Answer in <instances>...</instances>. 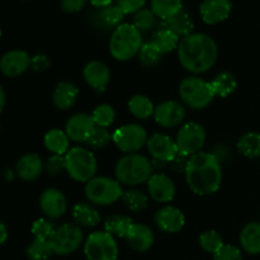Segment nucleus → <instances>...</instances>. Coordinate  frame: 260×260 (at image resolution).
Masks as SVG:
<instances>
[{"label": "nucleus", "instance_id": "f257e3e1", "mask_svg": "<svg viewBox=\"0 0 260 260\" xmlns=\"http://www.w3.org/2000/svg\"><path fill=\"white\" fill-rule=\"evenodd\" d=\"M177 53L179 63L184 70L200 75L215 66L218 57V47L211 36L192 33L180 40Z\"/></svg>", "mask_w": 260, "mask_h": 260}, {"label": "nucleus", "instance_id": "f03ea898", "mask_svg": "<svg viewBox=\"0 0 260 260\" xmlns=\"http://www.w3.org/2000/svg\"><path fill=\"white\" fill-rule=\"evenodd\" d=\"M184 174L189 189L201 197L217 192L223 179L222 164L215 155L206 151L189 157Z\"/></svg>", "mask_w": 260, "mask_h": 260}, {"label": "nucleus", "instance_id": "7ed1b4c3", "mask_svg": "<svg viewBox=\"0 0 260 260\" xmlns=\"http://www.w3.org/2000/svg\"><path fill=\"white\" fill-rule=\"evenodd\" d=\"M114 174L122 185L136 187L149 182L154 174V165L152 161L139 152L126 154L117 161Z\"/></svg>", "mask_w": 260, "mask_h": 260}, {"label": "nucleus", "instance_id": "20e7f679", "mask_svg": "<svg viewBox=\"0 0 260 260\" xmlns=\"http://www.w3.org/2000/svg\"><path fill=\"white\" fill-rule=\"evenodd\" d=\"M142 45V33L134 24L122 23L112 32L109 52L116 60L128 61L139 55Z\"/></svg>", "mask_w": 260, "mask_h": 260}, {"label": "nucleus", "instance_id": "39448f33", "mask_svg": "<svg viewBox=\"0 0 260 260\" xmlns=\"http://www.w3.org/2000/svg\"><path fill=\"white\" fill-rule=\"evenodd\" d=\"M65 159L66 173L75 182L88 183L95 177L98 161L90 150L80 146L71 147L65 155Z\"/></svg>", "mask_w": 260, "mask_h": 260}, {"label": "nucleus", "instance_id": "423d86ee", "mask_svg": "<svg viewBox=\"0 0 260 260\" xmlns=\"http://www.w3.org/2000/svg\"><path fill=\"white\" fill-rule=\"evenodd\" d=\"M85 197L89 203L95 206H109L122 200L123 189L117 179L109 177H94L85 183Z\"/></svg>", "mask_w": 260, "mask_h": 260}, {"label": "nucleus", "instance_id": "0eeeda50", "mask_svg": "<svg viewBox=\"0 0 260 260\" xmlns=\"http://www.w3.org/2000/svg\"><path fill=\"white\" fill-rule=\"evenodd\" d=\"M179 96L183 104L192 109H203L215 99L211 83L198 78L188 76L179 84Z\"/></svg>", "mask_w": 260, "mask_h": 260}, {"label": "nucleus", "instance_id": "6e6552de", "mask_svg": "<svg viewBox=\"0 0 260 260\" xmlns=\"http://www.w3.org/2000/svg\"><path fill=\"white\" fill-rule=\"evenodd\" d=\"M48 243L53 254L69 255L78 250L84 243V233L76 223H63L55 229Z\"/></svg>", "mask_w": 260, "mask_h": 260}, {"label": "nucleus", "instance_id": "1a4fd4ad", "mask_svg": "<svg viewBox=\"0 0 260 260\" xmlns=\"http://www.w3.org/2000/svg\"><path fill=\"white\" fill-rule=\"evenodd\" d=\"M147 132L141 124L129 123L119 127L112 134V142L119 151L126 154H136L144 146H146Z\"/></svg>", "mask_w": 260, "mask_h": 260}, {"label": "nucleus", "instance_id": "9d476101", "mask_svg": "<svg viewBox=\"0 0 260 260\" xmlns=\"http://www.w3.org/2000/svg\"><path fill=\"white\" fill-rule=\"evenodd\" d=\"M84 254L88 260H117L118 245L114 236L106 231H95L86 238Z\"/></svg>", "mask_w": 260, "mask_h": 260}, {"label": "nucleus", "instance_id": "9b49d317", "mask_svg": "<svg viewBox=\"0 0 260 260\" xmlns=\"http://www.w3.org/2000/svg\"><path fill=\"white\" fill-rule=\"evenodd\" d=\"M207 134L205 127L198 122H187L182 124L178 131L175 142H177L179 154L190 157L202 151L206 144Z\"/></svg>", "mask_w": 260, "mask_h": 260}, {"label": "nucleus", "instance_id": "f8f14e48", "mask_svg": "<svg viewBox=\"0 0 260 260\" xmlns=\"http://www.w3.org/2000/svg\"><path fill=\"white\" fill-rule=\"evenodd\" d=\"M147 151L154 159V162L168 164L175 159L179 151L175 140L165 134H154L147 140Z\"/></svg>", "mask_w": 260, "mask_h": 260}, {"label": "nucleus", "instance_id": "ddd939ff", "mask_svg": "<svg viewBox=\"0 0 260 260\" xmlns=\"http://www.w3.org/2000/svg\"><path fill=\"white\" fill-rule=\"evenodd\" d=\"M185 117H187V109L182 102L165 101L155 107V121L164 128L180 126L184 122Z\"/></svg>", "mask_w": 260, "mask_h": 260}, {"label": "nucleus", "instance_id": "4468645a", "mask_svg": "<svg viewBox=\"0 0 260 260\" xmlns=\"http://www.w3.org/2000/svg\"><path fill=\"white\" fill-rule=\"evenodd\" d=\"M40 207L48 220H57L68 212V200L60 189L47 188L40 197Z\"/></svg>", "mask_w": 260, "mask_h": 260}, {"label": "nucleus", "instance_id": "2eb2a0df", "mask_svg": "<svg viewBox=\"0 0 260 260\" xmlns=\"http://www.w3.org/2000/svg\"><path fill=\"white\" fill-rule=\"evenodd\" d=\"M147 190L152 201L157 203H169L174 200L177 188L174 182L165 173H154L147 182Z\"/></svg>", "mask_w": 260, "mask_h": 260}, {"label": "nucleus", "instance_id": "dca6fc26", "mask_svg": "<svg viewBox=\"0 0 260 260\" xmlns=\"http://www.w3.org/2000/svg\"><path fill=\"white\" fill-rule=\"evenodd\" d=\"M95 127L96 126L91 118V114L75 113L66 122L65 132L71 141L79 142V144L85 142L86 144Z\"/></svg>", "mask_w": 260, "mask_h": 260}, {"label": "nucleus", "instance_id": "f3484780", "mask_svg": "<svg viewBox=\"0 0 260 260\" xmlns=\"http://www.w3.org/2000/svg\"><path fill=\"white\" fill-rule=\"evenodd\" d=\"M124 13L118 5H108L104 8H95L90 15L91 23L96 29L104 30L108 32L112 30L113 32L117 27L122 24L124 19Z\"/></svg>", "mask_w": 260, "mask_h": 260}, {"label": "nucleus", "instance_id": "a211bd4d", "mask_svg": "<svg viewBox=\"0 0 260 260\" xmlns=\"http://www.w3.org/2000/svg\"><path fill=\"white\" fill-rule=\"evenodd\" d=\"M30 68V57L25 51L12 50L0 58V73L8 78H17Z\"/></svg>", "mask_w": 260, "mask_h": 260}, {"label": "nucleus", "instance_id": "6ab92c4d", "mask_svg": "<svg viewBox=\"0 0 260 260\" xmlns=\"http://www.w3.org/2000/svg\"><path fill=\"white\" fill-rule=\"evenodd\" d=\"M85 83L96 93H103L111 83V70L104 62L99 60L90 61L83 70Z\"/></svg>", "mask_w": 260, "mask_h": 260}, {"label": "nucleus", "instance_id": "aec40b11", "mask_svg": "<svg viewBox=\"0 0 260 260\" xmlns=\"http://www.w3.org/2000/svg\"><path fill=\"white\" fill-rule=\"evenodd\" d=\"M154 221L159 230L167 234H177L184 228L185 216L175 206H164L155 213Z\"/></svg>", "mask_w": 260, "mask_h": 260}, {"label": "nucleus", "instance_id": "412c9836", "mask_svg": "<svg viewBox=\"0 0 260 260\" xmlns=\"http://www.w3.org/2000/svg\"><path fill=\"white\" fill-rule=\"evenodd\" d=\"M233 10L231 0H203L200 14L206 24H218L228 19Z\"/></svg>", "mask_w": 260, "mask_h": 260}, {"label": "nucleus", "instance_id": "4be33fe9", "mask_svg": "<svg viewBox=\"0 0 260 260\" xmlns=\"http://www.w3.org/2000/svg\"><path fill=\"white\" fill-rule=\"evenodd\" d=\"M129 248L136 253H145L154 245L155 235L151 228L145 223H134L126 236Z\"/></svg>", "mask_w": 260, "mask_h": 260}, {"label": "nucleus", "instance_id": "5701e85b", "mask_svg": "<svg viewBox=\"0 0 260 260\" xmlns=\"http://www.w3.org/2000/svg\"><path fill=\"white\" fill-rule=\"evenodd\" d=\"M43 170H45V164L42 159L40 155L33 152L23 155L15 165V174L23 182H35L41 177Z\"/></svg>", "mask_w": 260, "mask_h": 260}, {"label": "nucleus", "instance_id": "b1692460", "mask_svg": "<svg viewBox=\"0 0 260 260\" xmlns=\"http://www.w3.org/2000/svg\"><path fill=\"white\" fill-rule=\"evenodd\" d=\"M79 98V89L71 81H60L53 89L52 103L60 111H68L75 106Z\"/></svg>", "mask_w": 260, "mask_h": 260}, {"label": "nucleus", "instance_id": "393cba45", "mask_svg": "<svg viewBox=\"0 0 260 260\" xmlns=\"http://www.w3.org/2000/svg\"><path fill=\"white\" fill-rule=\"evenodd\" d=\"M159 28L169 29L173 33H175L179 38H184L193 33L194 23H193L190 15L187 12H184V10H182V12L168 18V19L161 20L159 24Z\"/></svg>", "mask_w": 260, "mask_h": 260}, {"label": "nucleus", "instance_id": "a878e982", "mask_svg": "<svg viewBox=\"0 0 260 260\" xmlns=\"http://www.w3.org/2000/svg\"><path fill=\"white\" fill-rule=\"evenodd\" d=\"M73 218L74 222L80 228L91 229L99 225L102 217L95 207L91 203L80 202L76 203L73 208Z\"/></svg>", "mask_w": 260, "mask_h": 260}, {"label": "nucleus", "instance_id": "bb28decb", "mask_svg": "<svg viewBox=\"0 0 260 260\" xmlns=\"http://www.w3.org/2000/svg\"><path fill=\"white\" fill-rule=\"evenodd\" d=\"M240 245L245 253L250 255L260 254V221L246 223L240 233Z\"/></svg>", "mask_w": 260, "mask_h": 260}, {"label": "nucleus", "instance_id": "cd10ccee", "mask_svg": "<svg viewBox=\"0 0 260 260\" xmlns=\"http://www.w3.org/2000/svg\"><path fill=\"white\" fill-rule=\"evenodd\" d=\"M70 141L68 134L62 129L52 128L45 135L43 144L52 155H66L70 150Z\"/></svg>", "mask_w": 260, "mask_h": 260}, {"label": "nucleus", "instance_id": "c85d7f7f", "mask_svg": "<svg viewBox=\"0 0 260 260\" xmlns=\"http://www.w3.org/2000/svg\"><path fill=\"white\" fill-rule=\"evenodd\" d=\"M211 86H212L215 96L228 98L238 89V80L230 71H221L211 81Z\"/></svg>", "mask_w": 260, "mask_h": 260}, {"label": "nucleus", "instance_id": "c756f323", "mask_svg": "<svg viewBox=\"0 0 260 260\" xmlns=\"http://www.w3.org/2000/svg\"><path fill=\"white\" fill-rule=\"evenodd\" d=\"M150 42L162 53V55H168L172 51L177 50L179 46L180 38L178 37L175 33L172 30L165 29V28H157L156 32L152 35L151 41Z\"/></svg>", "mask_w": 260, "mask_h": 260}, {"label": "nucleus", "instance_id": "7c9ffc66", "mask_svg": "<svg viewBox=\"0 0 260 260\" xmlns=\"http://www.w3.org/2000/svg\"><path fill=\"white\" fill-rule=\"evenodd\" d=\"M134 225L131 217L126 215H112L104 221V231L111 234L114 238L126 239L129 229Z\"/></svg>", "mask_w": 260, "mask_h": 260}, {"label": "nucleus", "instance_id": "2f4dec72", "mask_svg": "<svg viewBox=\"0 0 260 260\" xmlns=\"http://www.w3.org/2000/svg\"><path fill=\"white\" fill-rule=\"evenodd\" d=\"M128 109L135 118L145 121V119H149L150 117L154 116L155 106L151 99L147 98L146 95L136 94L128 101Z\"/></svg>", "mask_w": 260, "mask_h": 260}, {"label": "nucleus", "instance_id": "473e14b6", "mask_svg": "<svg viewBox=\"0 0 260 260\" xmlns=\"http://www.w3.org/2000/svg\"><path fill=\"white\" fill-rule=\"evenodd\" d=\"M238 151L248 159L260 157V132H246L239 139Z\"/></svg>", "mask_w": 260, "mask_h": 260}, {"label": "nucleus", "instance_id": "72a5a7b5", "mask_svg": "<svg viewBox=\"0 0 260 260\" xmlns=\"http://www.w3.org/2000/svg\"><path fill=\"white\" fill-rule=\"evenodd\" d=\"M151 10L161 20L183 10V0H151Z\"/></svg>", "mask_w": 260, "mask_h": 260}, {"label": "nucleus", "instance_id": "f704fd0d", "mask_svg": "<svg viewBox=\"0 0 260 260\" xmlns=\"http://www.w3.org/2000/svg\"><path fill=\"white\" fill-rule=\"evenodd\" d=\"M122 202H123V205L126 206L128 211L139 213L147 208V206H149V197L139 189H129L123 193Z\"/></svg>", "mask_w": 260, "mask_h": 260}, {"label": "nucleus", "instance_id": "c9c22d12", "mask_svg": "<svg viewBox=\"0 0 260 260\" xmlns=\"http://www.w3.org/2000/svg\"><path fill=\"white\" fill-rule=\"evenodd\" d=\"M162 56L164 55L151 42H147L142 45L137 57H139V62L142 68L154 69L161 62Z\"/></svg>", "mask_w": 260, "mask_h": 260}, {"label": "nucleus", "instance_id": "e433bc0d", "mask_svg": "<svg viewBox=\"0 0 260 260\" xmlns=\"http://www.w3.org/2000/svg\"><path fill=\"white\" fill-rule=\"evenodd\" d=\"M91 118L96 127L108 128L116 121V111L111 104H99L91 112Z\"/></svg>", "mask_w": 260, "mask_h": 260}, {"label": "nucleus", "instance_id": "4c0bfd02", "mask_svg": "<svg viewBox=\"0 0 260 260\" xmlns=\"http://www.w3.org/2000/svg\"><path fill=\"white\" fill-rule=\"evenodd\" d=\"M53 251L48 241L33 239L32 243L27 248V256L29 260H50Z\"/></svg>", "mask_w": 260, "mask_h": 260}, {"label": "nucleus", "instance_id": "58836bf2", "mask_svg": "<svg viewBox=\"0 0 260 260\" xmlns=\"http://www.w3.org/2000/svg\"><path fill=\"white\" fill-rule=\"evenodd\" d=\"M200 245L206 253L215 255L225 245V243H223L222 236L217 231L208 230L200 236Z\"/></svg>", "mask_w": 260, "mask_h": 260}, {"label": "nucleus", "instance_id": "ea45409f", "mask_svg": "<svg viewBox=\"0 0 260 260\" xmlns=\"http://www.w3.org/2000/svg\"><path fill=\"white\" fill-rule=\"evenodd\" d=\"M132 24L137 28L141 33L150 32L156 24V15L152 13L151 9L142 8L134 15V23Z\"/></svg>", "mask_w": 260, "mask_h": 260}, {"label": "nucleus", "instance_id": "a19ab883", "mask_svg": "<svg viewBox=\"0 0 260 260\" xmlns=\"http://www.w3.org/2000/svg\"><path fill=\"white\" fill-rule=\"evenodd\" d=\"M112 141V135L108 131V128H103V127H95L91 136L89 137L88 142L89 147L93 150H102L104 147L108 146Z\"/></svg>", "mask_w": 260, "mask_h": 260}, {"label": "nucleus", "instance_id": "79ce46f5", "mask_svg": "<svg viewBox=\"0 0 260 260\" xmlns=\"http://www.w3.org/2000/svg\"><path fill=\"white\" fill-rule=\"evenodd\" d=\"M55 229V225L48 218H38V220H36L32 223L30 231H32L35 239L48 241L51 236H52Z\"/></svg>", "mask_w": 260, "mask_h": 260}, {"label": "nucleus", "instance_id": "37998d69", "mask_svg": "<svg viewBox=\"0 0 260 260\" xmlns=\"http://www.w3.org/2000/svg\"><path fill=\"white\" fill-rule=\"evenodd\" d=\"M45 172L50 177H58L66 172L65 155H52L45 162Z\"/></svg>", "mask_w": 260, "mask_h": 260}, {"label": "nucleus", "instance_id": "c03bdc74", "mask_svg": "<svg viewBox=\"0 0 260 260\" xmlns=\"http://www.w3.org/2000/svg\"><path fill=\"white\" fill-rule=\"evenodd\" d=\"M213 260H244L243 253L235 245L225 244L217 253L213 255Z\"/></svg>", "mask_w": 260, "mask_h": 260}, {"label": "nucleus", "instance_id": "a18cd8bd", "mask_svg": "<svg viewBox=\"0 0 260 260\" xmlns=\"http://www.w3.org/2000/svg\"><path fill=\"white\" fill-rule=\"evenodd\" d=\"M116 3L124 14H135L144 8L146 0H116Z\"/></svg>", "mask_w": 260, "mask_h": 260}, {"label": "nucleus", "instance_id": "49530a36", "mask_svg": "<svg viewBox=\"0 0 260 260\" xmlns=\"http://www.w3.org/2000/svg\"><path fill=\"white\" fill-rule=\"evenodd\" d=\"M50 66V58L43 53H37L33 57H30V68L35 71H46Z\"/></svg>", "mask_w": 260, "mask_h": 260}, {"label": "nucleus", "instance_id": "de8ad7c7", "mask_svg": "<svg viewBox=\"0 0 260 260\" xmlns=\"http://www.w3.org/2000/svg\"><path fill=\"white\" fill-rule=\"evenodd\" d=\"M88 0H60V7L66 13H78L85 7Z\"/></svg>", "mask_w": 260, "mask_h": 260}, {"label": "nucleus", "instance_id": "09e8293b", "mask_svg": "<svg viewBox=\"0 0 260 260\" xmlns=\"http://www.w3.org/2000/svg\"><path fill=\"white\" fill-rule=\"evenodd\" d=\"M211 154L215 155L218 161L222 164L223 161H228V159L230 157V149L226 144H218L213 146V151H211Z\"/></svg>", "mask_w": 260, "mask_h": 260}, {"label": "nucleus", "instance_id": "8fccbe9b", "mask_svg": "<svg viewBox=\"0 0 260 260\" xmlns=\"http://www.w3.org/2000/svg\"><path fill=\"white\" fill-rule=\"evenodd\" d=\"M188 160H189V157L188 156H185V155H182V154H178L177 156H175V159L173 160L172 162H169L170 168H172L175 173H184L185 169H187Z\"/></svg>", "mask_w": 260, "mask_h": 260}, {"label": "nucleus", "instance_id": "3c124183", "mask_svg": "<svg viewBox=\"0 0 260 260\" xmlns=\"http://www.w3.org/2000/svg\"><path fill=\"white\" fill-rule=\"evenodd\" d=\"M89 2H90V4L94 8H104L108 7V5H112L113 0H89Z\"/></svg>", "mask_w": 260, "mask_h": 260}, {"label": "nucleus", "instance_id": "603ef678", "mask_svg": "<svg viewBox=\"0 0 260 260\" xmlns=\"http://www.w3.org/2000/svg\"><path fill=\"white\" fill-rule=\"evenodd\" d=\"M8 239V229L7 226L4 225L3 222H0V245H3V244L7 241Z\"/></svg>", "mask_w": 260, "mask_h": 260}, {"label": "nucleus", "instance_id": "864d4df0", "mask_svg": "<svg viewBox=\"0 0 260 260\" xmlns=\"http://www.w3.org/2000/svg\"><path fill=\"white\" fill-rule=\"evenodd\" d=\"M5 101H7V95H5V91L3 89V86L0 85V112L3 111L5 106Z\"/></svg>", "mask_w": 260, "mask_h": 260}, {"label": "nucleus", "instance_id": "5fc2aeb1", "mask_svg": "<svg viewBox=\"0 0 260 260\" xmlns=\"http://www.w3.org/2000/svg\"><path fill=\"white\" fill-rule=\"evenodd\" d=\"M0 37H2V29H0Z\"/></svg>", "mask_w": 260, "mask_h": 260}]
</instances>
